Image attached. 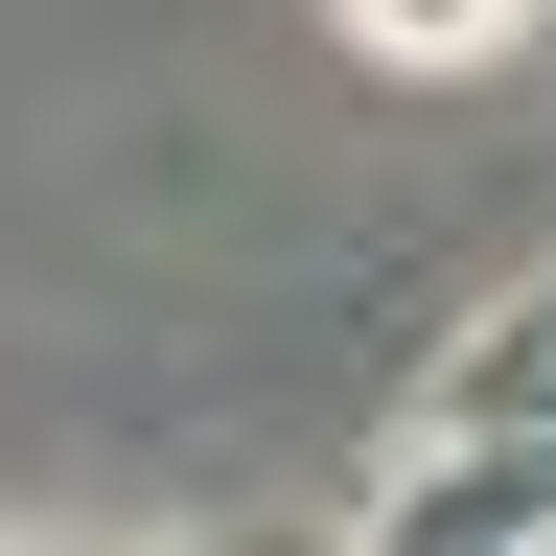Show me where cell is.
I'll return each instance as SVG.
<instances>
[{
    "label": "cell",
    "instance_id": "obj_3",
    "mask_svg": "<svg viewBox=\"0 0 556 556\" xmlns=\"http://www.w3.org/2000/svg\"><path fill=\"white\" fill-rule=\"evenodd\" d=\"M232 556H371V533H232Z\"/></svg>",
    "mask_w": 556,
    "mask_h": 556
},
{
    "label": "cell",
    "instance_id": "obj_1",
    "mask_svg": "<svg viewBox=\"0 0 556 556\" xmlns=\"http://www.w3.org/2000/svg\"><path fill=\"white\" fill-rule=\"evenodd\" d=\"M371 556H556V278L486 302L371 486Z\"/></svg>",
    "mask_w": 556,
    "mask_h": 556
},
{
    "label": "cell",
    "instance_id": "obj_2",
    "mask_svg": "<svg viewBox=\"0 0 556 556\" xmlns=\"http://www.w3.org/2000/svg\"><path fill=\"white\" fill-rule=\"evenodd\" d=\"M348 24H371L394 70H464V47H510V0H348Z\"/></svg>",
    "mask_w": 556,
    "mask_h": 556
}]
</instances>
